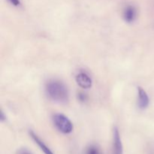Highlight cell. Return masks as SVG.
<instances>
[{
    "label": "cell",
    "instance_id": "cell-1",
    "mask_svg": "<svg viewBox=\"0 0 154 154\" xmlns=\"http://www.w3.org/2000/svg\"><path fill=\"white\" fill-rule=\"evenodd\" d=\"M45 92L50 99L60 104L69 100V92L64 83L59 80H51L45 85Z\"/></svg>",
    "mask_w": 154,
    "mask_h": 154
},
{
    "label": "cell",
    "instance_id": "cell-2",
    "mask_svg": "<svg viewBox=\"0 0 154 154\" xmlns=\"http://www.w3.org/2000/svg\"><path fill=\"white\" fill-rule=\"evenodd\" d=\"M53 123L57 129L63 134L72 133L74 129L72 122L63 114H55L53 116Z\"/></svg>",
    "mask_w": 154,
    "mask_h": 154
},
{
    "label": "cell",
    "instance_id": "cell-3",
    "mask_svg": "<svg viewBox=\"0 0 154 154\" xmlns=\"http://www.w3.org/2000/svg\"><path fill=\"white\" fill-rule=\"evenodd\" d=\"M113 154H123V147L122 144L120 134L117 127H114L113 130Z\"/></svg>",
    "mask_w": 154,
    "mask_h": 154
},
{
    "label": "cell",
    "instance_id": "cell-4",
    "mask_svg": "<svg viewBox=\"0 0 154 154\" xmlns=\"http://www.w3.org/2000/svg\"><path fill=\"white\" fill-rule=\"evenodd\" d=\"M75 81L78 85L83 89H90L93 85V81L90 75L86 72H81L75 76Z\"/></svg>",
    "mask_w": 154,
    "mask_h": 154
},
{
    "label": "cell",
    "instance_id": "cell-5",
    "mask_svg": "<svg viewBox=\"0 0 154 154\" xmlns=\"http://www.w3.org/2000/svg\"><path fill=\"white\" fill-rule=\"evenodd\" d=\"M150 104V99L147 92L141 87H138V106L139 109L145 110Z\"/></svg>",
    "mask_w": 154,
    "mask_h": 154
},
{
    "label": "cell",
    "instance_id": "cell-6",
    "mask_svg": "<svg viewBox=\"0 0 154 154\" xmlns=\"http://www.w3.org/2000/svg\"><path fill=\"white\" fill-rule=\"evenodd\" d=\"M123 17L128 23H133L137 18V10L133 5H127L123 10Z\"/></svg>",
    "mask_w": 154,
    "mask_h": 154
},
{
    "label": "cell",
    "instance_id": "cell-7",
    "mask_svg": "<svg viewBox=\"0 0 154 154\" xmlns=\"http://www.w3.org/2000/svg\"><path fill=\"white\" fill-rule=\"evenodd\" d=\"M29 135H30V137L32 138V139L33 141H34V142L38 146L39 148L41 149V150H42L44 153L45 154H54V152H53L52 150L50 149V147H48V146L47 145V144H45V143L44 142V141H42V140L41 139V138H39V137L38 136V135H36L34 132H33V131H32V130L29 131Z\"/></svg>",
    "mask_w": 154,
    "mask_h": 154
},
{
    "label": "cell",
    "instance_id": "cell-8",
    "mask_svg": "<svg viewBox=\"0 0 154 154\" xmlns=\"http://www.w3.org/2000/svg\"><path fill=\"white\" fill-rule=\"evenodd\" d=\"M85 154H102L99 148L95 145H90L86 150Z\"/></svg>",
    "mask_w": 154,
    "mask_h": 154
},
{
    "label": "cell",
    "instance_id": "cell-9",
    "mask_svg": "<svg viewBox=\"0 0 154 154\" xmlns=\"http://www.w3.org/2000/svg\"><path fill=\"white\" fill-rule=\"evenodd\" d=\"M16 154H32L29 150L26 148H20L17 151Z\"/></svg>",
    "mask_w": 154,
    "mask_h": 154
},
{
    "label": "cell",
    "instance_id": "cell-10",
    "mask_svg": "<svg viewBox=\"0 0 154 154\" xmlns=\"http://www.w3.org/2000/svg\"><path fill=\"white\" fill-rule=\"evenodd\" d=\"M12 5L15 6V7H19L21 5L20 0H8Z\"/></svg>",
    "mask_w": 154,
    "mask_h": 154
},
{
    "label": "cell",
    "instance_id": "cell-11",
    "mask_svg": "<svg viewBox=\"0 0 154 154\" xmlns=\"http://www.w3.org/2000/svg\"><path fill=\"white\" fill-rule=\"evenodd\" d=\"M78 96H79V99L81 101H86V99H87V96L84 93H80Z\"/></svg>",
    "mask_w": 154,
    "mask_h": 154
},
{
    "label": "cell",
    "instance_id": "cell-12",
    "mask_svg": "<svg viewBox=\"0 0 154 154\" xmlns=\"http://www.w3.org/2000/svg\"><path fill=\"white\" fill-rule=\"evenodd\" d=\"M0 119H1V121L3 122L5 121V120H6V117L5 116L4 114V112L3 111H2L1 112V116H0Z\"/></svg>",
    "mask_w": 154,
    "mask_h": 154
}]
</instances>
